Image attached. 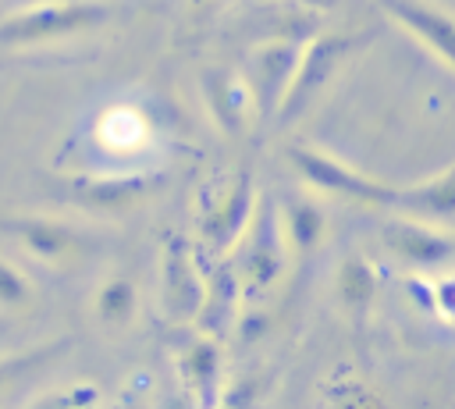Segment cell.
<instances>
[{
	"label": "cell",
	"mask_w": 455,
	"mask_h": 409,
	"mask_svg": "<svg viewBox=\"0 0 455 409\" xmlns=\"http://www.w3.org/2000/svg\"><path fill=\"white\" fill-rule=\"evenodd\" d=\"M0 231L14 235V242H21L43 263H60L85 245L82 231L53 221V217H7V221H0Z\"/></svg>",
	"instance_id": "obj_4"
},
{
	"label": "cell",
	"mask_w": 455,
	"mask_h": 409,
	"mask_svg": "<svg viewBox=\"0 0 455 409\" xmlns=\"http://www.w3.org/2000/svg\"><path fill=\"white\" fill-rule=\"evenodd\" d=\"M338 53H345V43H338V39H327V43H316V46H313V57L295 71V82H291V89L284 92V110H295V107L306 100L309 85H316V82L331 71V64L338 60Z\"/></svg>",
	"instance_id": "obj_10"
},
{
	"label": "cell",
	"mask_w": 455,
	"mask_h": 409,
	"mask_svg": "<svg viewBox=\"0 0 455 409\" xmlns=\"http://www.w3.org/2000/svg\"><path fill=\"white\" fill-rule=\"evenodd\" d=\"M249 206H252L249 181L238 178V185H235L231 192H224V199L217 203V210H210V217H206V238H210L213 245L231 242V235H238V228H242V221H245V213H249Z\"/></svg>",
	"instance_id": "obj_7"
},
{
	"label": "cell",
	"mask_w": 455,
	"mask_h": 409,
	"mask_svg": "<svg viewBox=\"0 0 455 409\" xmlns=\"http://www.w3.org/2000/svg\"><path fill=\"white\" fill-rule=\"evenodd\" d=\"M284 235L291 238L295 253H309L323 235V210L306 196L284 199Z\"/></svg>",
	"instance_id": "obj_8"
},
{
	"label": "cell",
	"mask_w": 455,
	"mask_h": 409,
	"mask_svg": "<svg viewBox=\"0 0 455 409\" xmlns=\"http://www.w3.org/2000/svg\"><path fill=\"white\" fill-rule=\"evenodd\" d=\"M107 18L103 4H46L25 14H11L0 21V43H43L57 36L82 32Z\"/></svg>",
	"instance_id": "obj_3"
},
{
	"label": "cell",
	"mask_w": 455,
	"mask_h": 409,
	"mask_svg": "<svg viewBox=\"0 0 455 409\" xmlns=\"http://www.w3.org/2000/svg\"><path fill=\"white\" fill-rule=\"evenodd\" d=\"M291 164L299 167V174L327 192H338V196H348L355 203H373V206H402V196L405 188H391L377 178H366L359 174L355 167L320 153V149H306V146H295L291 149Z\"/></svg>",
	"instance_id": "obj_2"
},
{
	"label": "cell",
	"mask_w": 455,
	"mask_h": 409,
	"mask_svg": "<svg viewBox=\"0 0 455 409\" xmlns=\"http://www.w3.org/2000/svg\"><path fill=\"white\" fill-rule=\"evenodd\" d=\"M85 142H89V153L100 160V167L107 174H117V178L146 174L164 156L160 153L164 135H160L153 110L142 100H128V96L103 103L89 117Z\"/></svg>",
	"instance_id": "obj_1"
},
{
	"label": "cell",
	"mask_w": 455,
	"mask_h": 409,
	"mask_svg": "<svg viewBox=\"0 0 455 409\" xmlns=\"http://www.w3.org/2000/svg\"><path fill=\"white\" fill-rule=\"evenodd\" d=\"M53 352H60V345H43V349H32V352H14V356H0V391L14 381H21L25 373H32L36 366H43Z\"/></svg>",
	"instance_id": "obj_14"
},
{
	"label": "cell",
	"mask_w": 455,
	"mask_h": 409,
	"mask_svg": "<svg viewBox=\"0 0 455 409\" xmlns=\"http://www.w3.org/2000/svg\"><path fill=\"white\" fill-rule=\"evenodd\" d=\"M263 221H259V231H256V242H252V274L259 285H267L277 267H281V238H277V221L270 213V206H263Z\"/></svg>",
	"instance_id": "obj_11"
},
{
	"label": "cell",
	"mask_w": 455,
	"mask_h": 409,
	"mask_svg": "<svg viewBox=\"0 0 455 409\" xmlns=\"http://www.w3.org/2000/svg\"><path fill=\"white\" fill-rule=\"evenodd\" d=\"M135 306H139L135 285H132L128 277H121V274L107 277V281L96 288V317H100V324H107V327H124V324L135 317Z\"/></svg>",
	"instance_id": "obj_9"
},
{
	"label": "cell",
	"mask_w": 455,
	"mask_h": 409,
	"mask_svg": "<svg viewBox=\"0 0 455 409\" xmlns=\"http://www.w3.org/2000/svg\"><path fill=\"white\" fill-rule=\"evenodd\" d=\"M387 14L398 18L427 50H434V57L448 68L451 64V25L444 14L423 7V4H412V0H384Z\"/></svg>",
	"instance_id": "obj_6"
},
{
	"label": "cell",
	"mask_w": 455,
	"mask_h": 409,
	"mask_svg": "<svg viewBox=\"0 0 455 409\" xmlns=\"http://www.w3.org/2000/svg\"><path fill=\"white\" fill-rule=\"evenodd\" d=\"M384 242L395 256H402L412 267H444L451 260V242L437 231H430L423 221H395L384 231Z\"/></svg>",
	"instance_id": "obj_5"
},
{
	"label": "cell",
	"mask_w": 455,
	"mask_h": 409,
	"mask_svg": "<svg viewBox=\"0 0 455 409\" xmlns=\"http://www.w3.org/2000/svg\"><path fill=\"white\" fill-rule=\"evenodd\" d=\"M188 377L199 388V395L210 398L213 381H217V352H213V345H206V341L192 345V352H188Z\"/></svg>",
	"instance_id": "obj_15"
},
{
	"label": "cell",
	"mask_w": 455,
	"mask_h": 409,
	"mask_svg": "<svg viewBox=\"0 0 455 409\" xmlns=\"http://www.w3.org/2000/svg\"><path fill=\"white\" fill-rule=\"evenodd\" d=\"M331 409H387L370 388H363V384H348L338 398H334V405Z\"/></svg>",
	"instance_id": "obj_17"
},
{
	"label": "cell",
	"mask_w": 455,
	"mask_h": 409,
	"mask_svg": "<svg viewBox=\"0 0 455 409\" xmlns=\"http://www.w3.org/2000/svg\"><path fill=\"white\" fill-rule=\"evenodd\" d=\"M28 299H32L28 277L0 256V309H18V306H25Z\"/></svg>",
	"instance_id": "obj_16"
},
{
	"label": "cell",
	"mask_w": 455,
	"mask_h": 409,
	"mask_svg": "<svg viewBox=\"0 0 455 409\" xmlns=\"http://www.w3.org/2000/svg\"><path fill=\"white\" fill-rule=\"evenodd\" d=\"M338 295H341V302L352 313H363L370 306V299H373V274H370V267L359 256L341 263V270H338Z\"/></svg>",
	"instance_id": "obj_12"
},
{
	"label": "cell",
	"mask_w": 455,
	"mask_h": 409,
	"mask_svg": "<svg viewBox=\"0 0 455 409\" xmlns=\"http://www.w3.org/2000/svg\"><path fill=\"white\" fill-rule=\"evenodd\" d=\"M206 92H210V107H213V114H217V121L224 124V128H238V121H242V89L231 82V78H224V75H210L206 78Z\"/></svg>",
	"instance_id": "obj_13"
}]
</instances>
